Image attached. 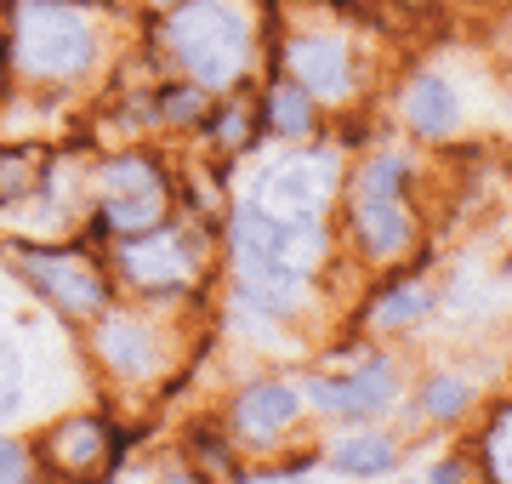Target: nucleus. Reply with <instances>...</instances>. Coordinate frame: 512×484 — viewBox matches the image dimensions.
<instances>
[{
  "instance_id": "nucleus-1",
  "label": "nucleus",
  "mask_w": 512,
  "mask_h": 484,
  "mask_svg": "<svg viewBox=\"0 0 512 484\" xmlns=\"http://www.w3.org/2000/svg\"><path fill=\"white\" fill-rule=\"evenodd\" d=\"M92 57V23L69 0H23L18 6V69L74 75Z\"/></svg>"
},
{
  "instance_id": "nucleus-2",
  "label": "nucleus",
  "mask_w": 512,
  "mask_h": 484,
  "mask_svg": "<svg viewBox=\"0 0 512 484\" xmlns=\"http://www.w3.org/2000/svg\"><path fill=\"white\" fill-rule=\"evenodd\" d=\"M171 46L200 80H234L245 63V12L234 0H194L171 23Z\"/></svg>"
},
{
  "instance_id": "nucleus-3",
  "label": "nucleus",
  "mask_w": 512,
  "mask_h": 484,
  "mask_svg": "<svg viewBox=\"0 0 512 484\" xmlns=\"http://www.w3.org/2000/svg\"><path fill=\"white\" fill-rule=\"evenodd\" d=\"M399 171H404L399 160H376L365 171V188H359V228H365L376 257H393L410 240V217L399 205Z\"/></svg>"
},
{
  "instance_id": "nucleus-4",
  "label": "nucleus",
  "mask_w": 512,
  "mask_h": 484,
  "mask_svg": "<svg viewBox=\"0 0 512 484\" xmlns=\"http://www.w3.org/2000/svg\"><path fill=\"white\" fill-rule=\"evenodd\" d=\"M103 211L114 228H148L160 217V177L143 160H114L103 171Z\"/></svg>"
},
{
  "instance_id": "nucleus-5",
  "label": "nucleus",
  "mask_w": 512,
  "mask_h": 484,
  "mask_svg": "<svg viewBox=\"0 0 512 484\" xmlns=\"http://www.w3.org/2000/svg\"><path fill=\"white\" fill-rule=\"evenodd\" d=\"M126 268L137 285H177V280H188V251L177 234H148L143 245L126 251Z\"/></svg>"
},
{
  "instance_id": "nucleus-6",
  "label": "nucleus",
  "mask_w": 512,
  "mask_h": 484,
  "mask_svg": "<svg viewBox=\"0 0 512 484\" xmlns=\"http://www.w3.org/2000/svg\"><path fill=\"white\" fill-rule=\"evenodd\" d=\"M296 75L308 80L319 97H336V92H348V52L336 46V40H296Z\"/></svg>"
},
{
  "instance_id": "nucleus-7",
  "label": "nucleus",
  "mask_w": 512,
  "mask_h": 484,
  "mask_svg": "<svg viewBox=\"0 0 512 484\" xmlns=\"http://www.w3.org/2000/svg\"><path fill=\"white\" fill-rule=\"evenodd\" d=\"M296 416V393L291 388H251L245 399H239V433L245 439H274V433H285V422Z\"/></svg>"
},
{
  "instance_id": "nucleus-8",
  "label": "nucleus",
  "mask_w": 512,
  "mask_h": 484,
  "mask_svg": "<svg viewBox=\"0 0 512 484\" xmlns=\"http://www.w3.org/2000/svg\"><path fill=\"white\" fill-rule=\"evenodd\" d=\"M313 399H319L325 410H376V405L393 399V376H387L382 365H365L353 382H319Z\"/></svg>"
},
{
  "instance_id": "nucleus-9",
  "label": "nucleus",
  "mask_w": 512,
  "mask_h": 484,
  "mask_svg": "<svg viewBox=\"0 0 512 484\" xmlns=\"http://www.w3.org/2000/svg\"><path fill=\"white\" fill-rule=\"evenodd\" d=\"M461 120V97L444 86L439 75H421L416 86H410V126L427 131V137H439V131H450Z\"/></svg>"
},
{
  "instance_id": "nucleus-10",
  "label": "nucleus",
  "mask_w": 512,
  "mask_h": 484,
  "mask_svg": "<svg viewBox=\"0 0 512 484\" xmlns=\"http://www.w3.org/2000/svg\"><path fill=\"white\" fill-rule=\"evenodd\" d=\"M29 274H40V285H46L57 302H69V308H92V302L103 297V285L92 280V268H80V262L29 257Z\"/></svg>"
},
{
  "instance_id": "nucleus-11",
  "label": "nucleus",
  "mask_w": 512,
  "mask_h": 484,
  "mask_svg": "<svg viewBox=\"0 0 512 484\" xmlns=\"http://www.w3.org/2000/svg\"><path fill=\"white\" fill-rule=\"evenodd\" d=\"M103 354L114 359V371L143 376L148 365H154V342H148V325H137V319H114L109 331H103Z\"/></svg>"
},
{
  "instance_id": "nucleus-12",
  "label": "nucleus",
  "mask_w": 512,
  "mask_h": 484,
  "mask_svg": "<svg viewBox=\"0 0 512 484\" xmlns=\"http://www.w3.org/2000/svg\"><path fill=\"white\" fill-rule=\"evenodd\" d=\"M330 462L342 467V473H382L393 462V445L376 439V433H359V439H336L330 445Z\"/></svg>"
},
{
  "instance_id": "nucleus-13",
  "label": "nucleus",
  "mask_w": 512,
  "mask_h": 484,
  "mask_svg": "<svg viewBox=\"0 0 512 484\" xmlns=\"http://www.w3.org/2000/svg\"><path fill=\"white\" fill-rule=\"evenodd\" d=\"M427 285H404V291H393V297L376 302V325H404V319H421L427 314Z\"/></svg>"
},
{
  "instance_id": "nucleus-14",
  "label": "nucleus",
  "mask_w": 512,
  "mask_h": 484,
  "mask_svg": "<svg viewBox=\"0 0 512 484\" xmlns=\"http://www.w3.org/2000/svg\"><path fill=\"white\" fill-rule=\"evenodd\" d=\"M308 103H302V92H291V86H285V92H274V126L285 131V137H302V131H308Z\"/></svg>"
},
{
  "instance_id": "nucleus-15",
  "label": "nucleus",
  "mask_w": 512,
  "mask_h": 484,
  "mask_svg": "<svg viewBox=\"0 0 512 484\" xmlns=\"http://www.w3.org/2000/svg\"><path fill=\"white\" fill-rule=\"evenodd\" d=\"M421 405L433 410V416H450V410L467 405V388H461V382H450V376H433V382H427V393H421Z\"/></svg>"
},
{
  "instance_id": "nucleus-16",
  "label": "nucleus",
  "mask_w": 512,
  "mask_h": 484,
  "mask_svg": "<svg viewBox=\"0 0 512 484\" xmlns=\"http://www.w3.org/2000/svg\"><path fill=\"white\" fill-rule=\"evenodd\" d=\"M18 382H23V371H18V354H12V342L0 336V416L18 405Z\"/></svg>"
},
{
  "instance_id": "nucleus-17",
  "label": "nucleus",
  "mask_w": 512,
  "mask_h": 484,
  "mask_svg": "<svg viewBox=\"0 0 512 484\" xmlns=\"http://www.w3.org/2000/svg\"><path fill=\"white\" fill-rule=\"evenodd\" d=\"M495 467H501V479H512V416L507 422H501V428H495Z\"/></svg>"
},
{
  "instance_id": "nucleus-18",
  "label": "nucleus",
  "mask_w": 512,
  "mask_h": 484,
  "mask_svg": "<svg viewBox=\"0 0 512 484\" xmlns=\"http://www.w3.org/2000/svg\"><path fill=\"white\" fill-rule=\"evenodd\" d=\"M0 484H23V450H0Z\"/></svg>"
}]
</instances>
